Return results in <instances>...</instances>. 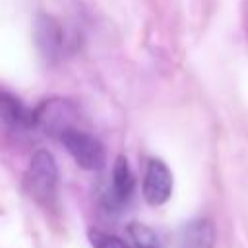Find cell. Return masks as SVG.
<instances>
[{
    "instance_id": "obj_3",
    "label": "cell",
    "mask_w": 248,
    "mask_h": 248,
    "mask_svg": "<svg viewBox=\"0 0 248 248\" xmlns=\"http://www.w3.org/2000/svg\"><path fill=\"white\" fill-rule=\"evenodd\" d=\"M141 194L149 205H163L170 198L172 172L161 159H149L141 182Z\"/></svg>"
},
{
    "instance_id": "obj_4",
    "label": "cell",
    "mask_w": 248,
    "mask_h": 248,
    "mask_svg": "<svg viewBox=\"0 0 248 248\" xmlns=\"http://www.w3.org/2000/svg\"><path fill=\"white\" fill-rule=\"evenodd\" d=\"M134 174L132 169L126 161V157L118 155L112 167V182H110V190L107 192V203L108 207H118L122 203H126L134 192Z\"/></svg>"
},
{
    "instance_id": "obj_7",
    "label": "cell",
    "mask_w": 248,
    "mask_h": 248,
    "mask_svg": "<svg viewBox=\"0 0 248 248\" xmlns=\"http://www.w3.org/2000/svg\"><path fill=\"white\" fill-rule=\"evenodd\" d=\"M128 234H130L136 248H163L155 231L149 229L143 223H130L128 225Z\"/></svg>"
},
{
    "instance_id": "obj_8",
    "label": "cell",
    "mask_w": 248,
    "mask_h": 248,
    "mask_svg": "<svg viewBox=\"0 0 248 248\" xmlns=\"http://www.w3.org/2000/svg\"><path fill=\"white\" fill-rule=\"evenodd\" d=\"M89 242L93 248H132L122 238L103 231H89Z\"/></svg>"
},
{
    "instance_id": "obj_2",
    "label": "cell",
    "mask_w": 248,
    "mask_h": 248,
    "mask_svg": "<svg viewBox=\"0 0 248 248\" xmlns=\"http://www.w3.org/2000/svg\"><path fill=\"white\" fill-rule=\"evenodd\" d=\"M58 140L81 169L99 170L105 165V147L95 136L70 126L58 134Z\"/></svg>"
},
{
    "instance_id": "obj_1",
    "label": "cell",
    "mask_w": 248,
    "mask_h": 248,
    "mask_svg": "<svg viewBox=\"0 0 248 248\" xmlns=\"http://www.w3.org/2000/svg\"><path fill=\"white\" fill-rule=\"evenodd\" d=\"M56 184H58V169L52 153L46 149L35 151L25 170V188L29 196L37 203L48 207L56 198Z\"/></svg>"
},
{
    "instance_id": "obj_5",
    "label": "cell",
    "mask_w": 248,
    "mask_h": 248,
    "mask_svg": "<svg viewBox=\"0 0 248 248\" xmlns=\"http://www.w3.org/2000/svg\"><path fill=\"white\" fill-rule=\"evenodd\" d=\"M213 240L215 231L207 219H194L178 232V248H213Z\"/></svg>"
},
{
    "instance_id": "obj_6",
    "label": "cell",
    "mask_w": 248,
    "mask_h": 248,
    "mask_svg": "<svg viewBox=\"0 0 248 248\" xmlns=\"http://www.w3.org/2000/svg\"><path fill=\"white\" fill-rule=\"evenodd\" d=\"M0 114H2L4 124L10 128L25 130V128L35 126V112L29 110L19 99L12 97L8 91H4L0 97Z\"/></svg>"
}]
</instances>
